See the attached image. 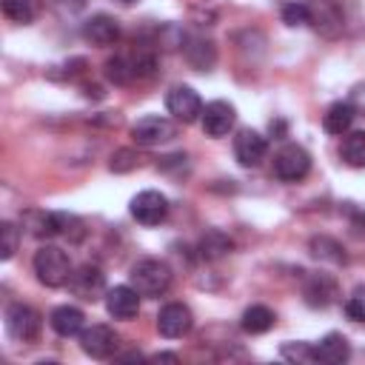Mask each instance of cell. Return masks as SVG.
<instances>
[{
  "label": "cell",
  "instance_id": "cell-1",
  "mask_svg": "<svg viewBox=\"0 0 365 365\" xmlns=\"http://www.w3.org/2000/svg\"><path fill=\"white\" fill-rule=\"evenodd\" d=\"M131 285L137 288L140 297H163L171 285V268L163 262V259H140L131 265V274H128Z\"/></svg>",
  "mask_w": 365,
  "mask_h": 365
},
{
  "label": "cell",
  "instance_id": "cell-2",
  "mask_svg": "<svg viewBox=\"0 0 365 365\" xmlns=\"http://www.w3.org/2000/svg\"><path fill=\"white\" fill-rule=\"evenodd\" d=\"M34 274L43 285L48 288H60V285H68V277H71V259L63 248L57 245H43L37 254H34Z\"/></svg>",
  "mask_w": 365,
  "mask_h": 365
},
{
  "label": "cell",
  "instance_id": "cell-3",
  "mask_svg": "<svg viewBox=\"0 0 365 365\" xmlns=\"http://www.w3.org/2000/svg\"><path fill=\"white\" fill-rule=\"evenodd\" d=\"M308 171H311V154H308L302 145L288 143V145H282V148L274 154V174H277L282 182H297V180H302Z\"/></svg>",
  "mask_w": 365,
  "mask_h": 365
},
{
  "label": "cell",
  "instance_id": "cell-4",
  "mask_svg": "<svg viewBox=\"0 0 365 365\" xmlns=\"http://www.w3.org/2000/svg\"><path fill=\"white\" fill-rule=\"evenodd\" d=\"M308 23L319 34L336 37L345 29V14L336 0H308Z\"/></svg>",
  "mask_w": 365,
  "mask_h": 365
},
{
  "label": "cell",
  "instance_id": "cell-5",
  "mask_svg": "<svg viewBox=\"0 0 365 365\" xmlns=\"http://www.w3.org/2000/svg\"><path fill=\"white\" fill-rule=\"evenodd\" d=\"M177 134L174 123L168 117H160V114H148V117H140L134 125H131V137L137 145H160V143H168L171 137Z\"/></svg>",
  "mask_w": 365,
  "mask_h": 365
},
{
  "label": "cell",
  "instance_id": "cell-6",
  "mask_svg": "<svg viewBox=\"0 0 365 365\" xmlns=\"http://www.w3.org/2000/svg\"><path fill=\"white\" fill-rule=\"evenodd\" d=\"M6 331L20 342H31L40 334V314L26 302H14L6 308Z\"/></svg>",
  "mask_w": 365,
  "mask_h": 365
},
{
  "label": "cell",
  "instance_id": "cell-7",
  "mask_svg": "<svg viewBox=\"0 0 365 365\" xmlns=\"http://www.w3.org/2000/svg\"><path fill=\"white\" fill-rule=\"evenodd\" d=\"M128 211H131V217H134L137 222H143V225H157V222H163V220L168 217V200H165V194L148 188V191H140V194L131 200Z\"/></svg>",
  "mask_w": 365,
  "mask_h": 365
},
{
  "label": "cell",
  "instance_id": "cell-8",
  "mask_svg": "<svg viewBox=\"0 0 365 365\" xmlns=\"http://www.w3.org/2000/svg\"><path fill=\"white\" fill-rule=\"evenodd\" d=\"M68 291L86 302H94L106 294V274L97 265H80L68 277Z\"/></svg>",
  "mask_w": 365,
  "mask_h": 365
},
{
  "label": "cell",
  "instance_id": "cell-9",
  "mask_svg": "<svg viewBox=\"0 0 365 365\" xmlns=\"http://www.w3.org/2000/svg\"><path fill=\"white\" fill-rule=\"evenodd\" d=\"M165 108H168V114H171L174 120H180V123H194V120L202 114V100H200V94H197L194 88H188V86H174V88L168 91V97H165Z\"/></svg>",
  "mask_w": 365,
  "mask_h": 365
},
{
  "label": "cell",
  "instance_id": "cell-10",
  "mask_svg": "<svg viewBox=\"0 0 365 365\" xmlns=\"http://www.w3.org/2000/svg\"><path fill=\"white\" fill-rule=\"evenodd\" d=\"M194 325V317H191V308L182 305V302H168L160 308L157 314V331L168 339H177V336H185Z\"/></svg>",
  "mask_w": 365,
  "mask_h": 365
},
{
  "label": "cell",
  "instance_id": "cell-11",
  "mask_svg": "<svg viewBox=\"0 0 365 365\" xmlns=\"http://www.w3.org/2000/svg\"><path fill=\"white\" fill-rule=\"evenodd\" d=\"M117 345H120V339H117L114 328H108V325H91V328H83L80 331V348L91 359L111 356L117 351Z\"/></svg>",
  "mask_w": 365,
  "mask_h": 365
},
{
  "label": "cell",
  "instance_id": "cell-12",
  "mask_svg": "<svg viewBox=\"0 0 365 365\" xmlns=\"http://www.w3.org/2000/svg\"><path fill=\"white\" fill-rule=\"evenodd\" d=\"M200 120H202V131L208 137H225L237 123V108L231 103H225V100H211L202 108Z\"/></svg>",
  "mask_w": 365,
  "mask_h": 365
},
{
  "label": "cell",
  "instance_id": "cell-13",
  "mask_svg": "<svg viewBox=\"0 0 365 365\" xmlns=\"http://www.w3.org/2000/svg\"><path fill=\"white\" fill-rule=\"evenodd\" d=\"M265 151H268V143H265V137L259 131H254V128H240L237 131V137H234V157H237L240 165H245V168L259 165L265 160Z\"/></svg>",
  "mask_w": 365,
  "mask_h": 365
},
{
  "label": "cell",
  "instance_id": "cell-14",
  "mask_svg": "<svg viewBox=\"0 0 365 365\" xmlns=\"http://www.w3.org/2000/svg\"><path fill=\"white\" fill-rule=\"evenodd\" d=\"M302 297L311 308H328L339 299V285L334 277L328 274H311L305 279V288H302Z\"/></svg>",
  "mask_w": 365,
  "mask_h": 365
},
{
  "label": "cell",
  "instance_id": "cell-15",
  "mask_svg": "<svg viewBox=\"0 0 365 365\" xmlns=\"http://www.w3.org/2000/svg\"><path fill=\"white\" fill-rule=\"evenodd\" d=\"M106 311L114 319H134L140 311V294L134 285H114L106 291Z\"/></svg>",
  "mask_w": 365,
  "mask_h": 365
},
{
  "label": "cell",
  "instance_id": "cell-16",
  "mask_svg": "<svg viewBox=\"0 0 365 365\" xmlns=\"http://www.w3.org/2000/svg\"><path fill=\"white\" fill-rule=\"evenodd\" d=\"M120 37V26L111 14H91L83 23V40H88L91 46H111Z\"/></svg>",
  "mask_w": 365,
  "mask_h": 365
},
{
  "label": "cell",
  "instance_id": "cell-17",
  "mask_svg": "<svg viewBox=\"0 0 365 365\" xmlns=\"http://www.w3.org/2000/svg\"><path fill=\"white\" fill-rule=\"evenodd\" d=\"M351 356V345L342 334H325L317 345H314V362H325V365H342Z\"/></svg>",
  "mask_w": 365,
  "mask_h": 365
},
{
  "label": "cell",
  "instance_id": "cell-18",
  "mask_svg": "<svg viewBox=\"0 0 365 365\" xmlns=\"http://www.w3.org/2000/svg\"><path fill=\"white\" fill-rule=\"evenodd\" d=\"M23 228L26 234L37 237V240H48L54 234H60V220L54 211H43V208H29L23 214Z\"/></svg>",
  "mask_w": 365,
  "mask_h": 365
},
{
  "label": "cell",
  "instance_id": "cell-19",
  "mask_svg": "<svg viewBox=\"0 0 365 365\" xmlns=\"http://www.w3.org/2000/svg\"><path fill=\"white\" fill-rule=\"evenodd\" d=\"M83 319H86L83 311L74 308V305H60V308H54L51 317H48L54 334H60V336H74V334H80V331H83Z\"/></svg>",
  "mask_w": 365,
  "mask_h": 365
},
{
  "label": "cell",
  "instance_id": "cell-20",
  "mask_svg": "<svg viewBox=\"0 0 365 365\" xmlns=\"http://www.w3.org/2000/svg\"><path fill=\"white\" fill-rule=\"evenodd\" d=\"M354 117H356V111L351 108L348 100H345V103H331L328 111L322 114V128H325L328 134H342V137H345V131L351 128Z\"/></svg>",
  "mask_w": 365,
  "mask_h": 365
},
{
  "label": "cell",
  "instance_id": "cell-21",
  "mask_svg": "<svg viewBox=\"0 0 365 365\" xmlns=\"http://www.w3.org/2000/svg\"><path fill=\"white\" fill-rule=\"evenodd\" d=\"M182 48H185L188 63H191L194 68H200V71L211 68V66H214V60H217V48H214V43H211V40H202V37H188Z\"/></svg>",
  "mask_w": 365,
  "mask_h": 365
},
{
  "label": "cell",
  "instance_id": "cell-22",
  "mask_svg": "<svg viewBox=\"0 0 365 365\" xmlns=\"http://www.w3.org/2000/svg\"><path fill=\"white\" fill-rule=\"evenodd\" d=\"M231 248H234V242H231L222 231H217V228L205 231V234L200 237V245H197V251H200L202 259H220V257H225Z\"/></svg>",
  "mask_w": 365,
  "mask_h": 365
},
{
  "label": "cell",
  "instance_id": "cell-23",
  "mask_svg": "<svg viewBox=\"0 0 365 365\" xmlns=\"http://www.w3.org/2000/svg\"><path fill=\"white\" fill-rule=\"evenodd\" d=\"M274 311L268 308V305H251V308H245V314H242V331L245 334H265V331H271V325H274Z\"/></svg>",
  "mask_w": 365,
  "mask_h": 365
},
{
  "label": "cell",
  "instance_id": "cell-24",
  "mask_svg": "<svg viewBox=\"0 0 365 365\" xmlns=\"http://www.w3.org/2000/svg\"><path fill=\"white\" fill-rule=\"evenodd\" d=\"M106 74H108V80H111V83H117V86H128V83L140 80V77H137L134 57H125V54L111 57V60L106 63Z\"/></svg>",
  "mask_w": 365,
  "mask_h": 365
},
{
  "label": "cell",
  "instance_id": "cell-25",
  "mask_svg": "<svg viewBox=\"0 0 365 365\" xmlns=\"http://www.w3.org/2000/svg\"><path fill=\"white\" fill-rule=\"evenodd\" d=\"M339 157L351 165V168H365V131H351L342 140Z\"/></svg>",
  "mask_w": 365,
  "mask_h": 365
},
{
  "label": "cell",
  "instance_id": "cell-26",
  "mask_svg": "<svg viewBox=\"0 0 365 365\" xmlns=\"http://www.w3.org/2000/svg\"><path fill=\"white\" fill-rule=\"evenodd\" d=\"M311 254L317 259H322V262H334V265L345 262V248L331 237H314L311 240Z\"/></svg>",
  "mask_w": 365,
  "mask_h": 365
},
{
  "label": "cell",
  "instance_id": "cell-27",
  "mask_svg": "<svg viewBox=\"0 0 365 365\" xmlns=\"http://www.w3.org/2000/svg\"><path fill=\"white\" fill-rule=\"evenodd\" d=\"M40 11V0H3V14L14 23H31Z\"/></svg>",
  "mask_w": 365,
  "mask_h": 365
},
{
  "label": "cell",
  "instance_id": "cell-28",
  "mask_svg": "<svg viewBox=\"0 0 365 365\" xmlns=\"http://www.w3.org/2000/svg\"><path fill=\"white\" fill-rule=\"evenodd\" d=\"M17 245H20V228L14 222L3 220L0 222V257L3 259H11L14 251H17Z\"/></svg>",
  "mask_w": 365,
  "mask_h": 365
},
{
  "label": "cell",
  "instance_id": "cell-29",
  "mask_svg": "<svg viewBox=\"0 0 365 365\" xmlns=\"http://www.w3.org/2000/svg\"><path fill=\"white\" fill-rule=\"evenodd\" d=\"M137 165H140V154H137L134 148H120V151H114V154H111V163H108V168L117 171V174L134 171Z\"/></svg>",
  "mask_w": 365,
  "mask_h": 365
},
{
  "label": "cell",
  "instance_id": "cell-30",
  "mask_svg": "<svg viewBox=\"0 0 365 365\" xmlns=\"http://www.w3.org/2000/svg\"><path fill=\"white\" fill-rule=\"evenodd\" d=\"M57 220H60V234H66L71 242H80L83 237H86V228H83V220L80 217H74V214H57Z\"/></svg>",
  "mask_w": 365,
  "mask_h": 365
},
{
  "label": "cell",
  "instance_id": "cell-31",
  "mask_svg": "<svg viewBox=\"0 0 365 365\" xmlns=\"http://www.w3.org/2000/svg\"><path fill=\"white\" fill-rule=\"evenodd\" d=\"M345 314L354 322H365V285H359V288L351 291V297L345 299Z\"/></svg>",
  "mask_w": 365,
  "mask_h": 365
},
{
  "label": "cell",
  "instance_id": "cell-32",
  "mask_svg": "<svg viewBox=\"0 0 365 365\" xmlns=\"http://www.w3.org/2000/svg\"><path fill=\"white\" fill-rule=\"evenodd\" d=\"M282 356L291 362H314V345L311 342H285Z\"/></svg>",
  "mask_w": 365,
  "mask_h": 365
},
{
  "label": "cell",
  "instance_id": "cell-33",
  "mask_svg": "<svg viewBox=\"0 0 365 365\" xmlns=\"http://www.w3.org/2000/svg\"><path fill=\"white\" fill-rule=\"evenodd\" d=\"M285 26H305L308 23V3H285L282 6Z\"/></svg>",
  "mask_w": 365,
  "mask_h": 365
},
{
  "label": "cell",
  "instance_id": "cell-34",
  "mask_svg": "<svg viewBox=\"0 0 365 365\" xmlns=\"http://www.w3.org/2000/svg\"><path fill=\"white\" fill-rule=\"evenodd\" d=\"M348 103H351V108H354L356 114H365V83H356V86L351 88Z\"/></svg>",
  "mask_w": 365,
  "mask_h": 365
},
{
  "label": "cell",
  "instance_id": "cell-35",
  "mask_svg": "<svg viewBox=\"0 0 365 365\" xmlns=\"http://www.w3.org/2000/svg\"><path fill=\"white\" fill-rule=\"evenodd\" d=\"M154 362H180V356L177 354H157Z\"/></svg>",
  "mask_w": 365,
  "mask_h": 365
},
{
  "label": "cell",
  "instance_id": "cell-36",
  "mask_svg": "<svg viewBox=\"0 0 365 365\" xmlns=\"http://www.w3.org/2000/svg\"><path fill=\"white\" fill-rule=\"evenodd\" d=\"M123 3H128V6H131V3H140V0H123Z\"/></svg>",
  "mask_w": 365,
  "mask_h": 365
}]
</instances>
